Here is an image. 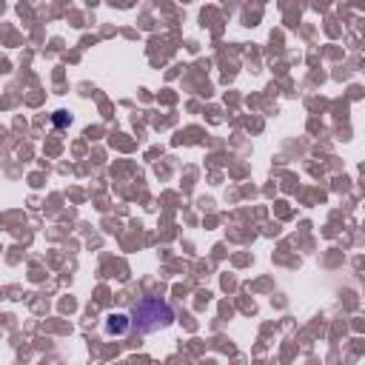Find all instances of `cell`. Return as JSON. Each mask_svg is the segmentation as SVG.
Returning <instances> with one entry per match:
<instances>
[{"instance_id": "cell-2", "label": "cell", "mask_w": 365, "mask_h": 365, "mask_svg": "<svg viewBox=\"0 0 365 365\" xmlns=\"http://www.w3.org/2000/svg\"><path fill=\"white\" fill-rule=\"evenodd\" d=\"M128 328H131V317H128V314H120V311L108 314L106 322H103V331H106L108 336H125Z\"/></svg>"}, {"instance_id": "cell-1", "label": "cell", "mask_w": 365, "mask_h": 365, "mask_svg": "<svg viewBox=\"0 0 365 365\" xmlns=\"http://www.w3.org/2000/svg\"><path fill=\"white\" fill-rule=\"evenodd\" d=\"M128 317H131V325H137V331H143V334L168 328L174 322L171 305L165 299H160V297H145V299L134 302V308H131Z\"/></svg>"}, {"instance_id": "cell-3", "label": "cell", "mask_w": 365, "mask_h": 365, "mask_svg": "<svg viewBox=\"0 0 365 365\" xmlns=\"http://www.w3.org/2000/svg\"><path fill=\"white\" fill-rule=\"evenodd\" d=\"M68 123H71V114H68V111H54V125L63 128V125H68Z\"/></svg>"}]
</instances>
